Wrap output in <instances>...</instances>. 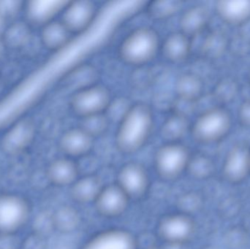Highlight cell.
Wrapping results in <instances>:
<instances>
[{"label":"cell","instance_id":"cell-1","mask_svg":"<svg viewBox=\"0 0 250 249\" xmlns=\"http://www.w3.org/2000/svg\"><path fill=\"white\" fill-rule=\"evenodd\" d=\"M154 127L152 108L144 102L132 103L117 124L114 137L116 148L125 155L138 153L151 138Z\"/></svg>","mask_w":250,"mask_h":249},{"label":"cell","instance_id":"cell-2","mask_svg":"<svg viewBox=\"0 0 250 249\" xmlns=\"http://www.w3.org/2000/svg\"><path fill=\"white\" fill-rule=\"evenodd\" d=\"M161 39L154 28L140 26L129 32L118 47L119 58L134 68L146 67L160 54Z\"/></svg>","mask_w":250,"mask_h":249},{"label":"cell","instance_id":"cell-3","mask_svg":"<svg viewBox=\"0 0 250 249\" xmlns=\"http://www.w3.org/2000/svg\"><path fill=\"white\" fill-rule=\"evenodd\" d=\"M233 127V117L224 107L217 106L203 111L191 124L190 133L194 141L211 145L224 140Z\"/></svg>","mask_w":250,"mask_h":249},{"label":"cell","instance_id":"cell-4","mask_svg":"<svg viewBox=\"0 0 250 249\" xmlns=\"http://www.w3.org/2000/svg\"><path fill=\"white\" fill-rule=\"evenodd\" d=\"M191 156L189 149L181 142L166 143L154 154L156 173L164 181H175L187 172Z\"/></svg>","mask_w":250,"mask_h":249},{"label":"cell","instance_id":"cell-5","mask_svg":"<svg viewBox=\"0 0 250 249\" xmlns=\"http://www.w3.org/2000/svg\"><path fill=\"white\" fill-rule=\"evenodd\" d=\"M32 206L17 193H0V235H16L32 216Z\"/></svg>","mask_w":250,"mask_h":249},{"label":"cell","instance_id":"cell-6","mask_svg":"<svg viewBox=\"0 0 250 249\" xmlns=\"http://www.w3.org/2000/svg\"><path fill=\"white\" fill-rule=\"evenodd\" d=\"M112 99L106 86L96 83L73 92L70 99V108L82 119L105 114Z\"/></svg>","mask_w":250,"mask_h":249},{"label":"cell","instance_id":"cell-7","mask_svg":"<svg viewBox=\"0 0 250 249\" xmlns=\"http://www.w3.org/2000/svg\"><path fill=\"white\" fill-rule=\"evenodd\" d=\"M157 231L165 244L187 245L195 234V222L191 216L177 211L161 218Z\"/></svg>","mask_w":250,"mask_h":249},{"label":"cell","instance_id":"cell-8","mask_svg":"<svg viewBox=\"0 0 250 249\" xmlns=\"http://www.w3.org/2000/svg\"><path fill=\"white\" fill-rule=\"evenodd\" d=\"M116 184L130 200H141L147 195L151 188V180L146 169L138 162L123 165L117 173Z\"/></svg>","mask_w":250,"mask_h":249},{"label":"cell","instance_id":"cell-9","mask_svg":"<svg viewBox=\"0 0 250 249\" xmlns=\"http://www.w3.org/2000/svg\"><path fill=\"white\" fill-rule=\"evenodd\" d=\"M96 13V7L92 1H68L62 12L61 21L72 35H81L90 27Z\"/></svg>","mask_w":250,"mask_h":249},{"label":"cell","instance_id":"cell-10","mask_svg":"<svg viewBox=\"0 0 250 249\" xmlns=\"http://www.w3.org/2000/svg\"><path fill=\"white\" fill-rule=\"evenodd\" d=\"M129 202L130 199L117 184H110L104 186L94 206L101 217L117 219L126 213Z\"/></svg>","mask_w":250,"mask_h":249},{"label":"cell","instance_id":"cell-11","mask_svg":"<svg viewBox=\"0 0 250 249\" xmlns=\"http://www.w3.org/2000/svg\"><path fill=\"white\" fill-rule=\"evenodd\" d=\"M136 237L125 229L111 228L95 234L80 249H138Z\"/></svg>","mask_w":250,"mask_h":249},{"label":"cell","instance_id":"cell-12","mask_svg":"<svg viewBox=\"0 0 250 249\" xmlns=\"http://www.w3.org/2000/svg\"><path fill=\"white\" fill-rule=\"evenodd\" d=\"M35 136V127L30 120L16 123L4 134L1 141V149L4 153L16 156L23 153L32 144Z\"/></svg>","mask_w":250,"mask_h":249},{"label":"cell","instance_id":"cell-13","mask_svg":"<svg viewBox=\"0 0 250 249\" xmlns=\"http://www.w3.org/2000/svg\"><path fill=\"white\" fill-rule=\"evenodd\" d=\"M95 138L78 127L63 133L59 141L60 151L66 157L81 159L88 156L95 146Z\"/></svg>","mask_w":250,"mask_h":249},{"label":"cell","instance_id":"cell-14","mask_svg":"<svg viewBox=\"0 0 250 249\" xmlns=\"http://www.w3.org/2000/svg\"><path fill=\"white\" fill-rule=\"evenodd\" d=\"M80 177L79 165L74 159L61 157L54 159L45 170V178L56 187H71Z\"/></svg>","mask_w":250,"mask_h":249},{"label":"cell","instance_id":"cell-15","mask_svg":"<svg viewBox=\"0 0 250 249\" xmlns=\"http://www.w3.org/2000/svg\"><path fill=\"white\" fill-rule=\"evenodd\" d=\"M192 47L191 38L180 31L173 32L162 40L160 54L168 62L179 64L190 57Z\"/></svg>","mask_w":250,"mask_h":249},{"label":"cell","instance_id":"cell-16","mask_svg":"<svg viewBox=\"0 0 250 249\" xmlns=\"http://www.w3.org/2000/svg\"><path fill=\"white\" fill-rule=\"evenodd\" d=\"M250 149L244 146H234L230 149L223 163V173L229 181H243L250 173Z\"/></svg>","mask_w":250,"mask_h":249},{"label":"cell","instance_id":"cell-17","mask_svg":"<svg viewBox=\"0 0 250 249\" xmlns=\"http://www.w3.org/2000/svg\"><path fill=\"white\" fill-rule=\"evenodd\" d=\"M215 12L222 22L240 26L250 20V0H225L215 4Z\"/></svg>","mask_w":250,"mask_h":249},{"label":"cell","instance_id":"cell-18","mask_svg":"<svg viewBox=\"0 0 250 249\" xmlns=\"http://www.w3.org/2000/svg\"><path fill=\"white\" fill-rule=\"evenodd\" d=\"M210 13L204 6L194 5L181 15L179 30L192 39L205 32L210 23Z\"/></svg>","mask_w":250,"mask_h":249},{"label":"cell","instance_id":"cell-19","mask_svg":"<svg viewBox=\"0 0 250 249\" xmlns=\"http://www.w3.org/2000/svg\"><path fill=\"white\" fill-rule=\"evenodd\" d=\"M104 187L100 177L95 174H87L79 177L70 187V196L77 204H94Z\"/></svg>","mask_w":250,"mask_h":249},{"label":"cell","instance_id":"cell-20","mask_svg":"<svg viewBox=\"0 0 250 249\" xmlns=\"http://www.w3.org/2000/svg\"><path fill=\"white\" fill-rule=\"evenodd\" d=\"M176 99L182 102L192 103L202 96L204 83L202 78L194 73H185L176 77L173 86Z\"/></svg>","mask_w":250,"mask_h":249},{"label":"cell","instance_id":"cell-21","mask_svg":"<svg viewBox=\"0 0 250 249\" xmlns=\"http://www.w3.org/2000/svg\"><path fill=\"white\" fill-rule=\"evenodd\" d=\"M68 1H32L28 2L26 13L28 20L33 24L45 26L62 13Z\"/></svg>","mask_w":250,"mask_h":249},{"label":"cell","instance_id":"cell-22","mask_svg":"<svg viewBox=\"0 0 250 249\" xmlns=\"http://www.w3.org/2000/svg\"><path fill=\"white\" fill-rule=\"evenodd\" d=\"M71 36V33L61 20H53L42 26L41 39L47 49L56 51L66 46L70 42Z\"/></svg>","mask_w":250,"mask_h":249},{"label":"cell","instance_id":"cell-23","mask_svg":"<svg viewBox=\"0 0 250 249\" xmlns=\"http://www.w3.org/2000/svg\"><path fill=\"white\" fill-rule=\"evenodd\" d=\"M54 230L62 235H70L76 232L81 224L82 216L76 208L64 205L52 212Z\"/></svg>","mask_w":250,"mask_h":249},{"label":"cell","instance_id":"cell-24","mask_svg":"<svg viewBox=\"0 0 250 249\" xmlns=\"http://www.w3.org/2000/svg\"><path fill=\"white\" fill-rule=\"evenodd\" d=\"M190 122L187 115L178 111H173L162 124L160 134L167 143L180 142L189 133Z\"/></svg>","mask_w":250,"mask_h":249},{"label":"cell","instance_id":"cell-25","mask_svg":"<svg viewBox=\"0 0 250 249\" xmlns=\"http://www.w3.org/2000/svg\"><path fill=\"white\" fill-rule=\"evenodd\" d=\"M1 39L5 48L21 49L27 45L32 39L30 26L25 22H15L4 30Z\"/></svg>","mask_w":250,"mask_h":249},{"label":"cell","instance_id":"cell-26","mask_svg":"<svg viewBox=\"0 0 250 249\" xmlns=\"http://www.w3.org/2000/svg\"><path fill=\"white\" fill-rule=\"evenodd\" d=\"M181 2L175 0H157L148 3L146 13L154 21H165L173 18L180 10Z\"/></svg>","mask_w":250,"mask_h":249},{"label":"cell","instance_id":"cell-27","mask_svg":"<svg viewBox=\"0 0 250 249\" xmlns=\"http://www.w3.org/2000/svg\"><path fill=\"white\" fill-rule=\"evenodd\" d=\"M111 124L105 114H103L82 118L79 127L96 139L106 134Z\"/></svg>","mask_w":250,"mask_h":249},{"label":"cell","instance_id":"cell-28","mask_svg":"<svg viewBox=\"0 0 250 249\" xmlns=\"http://www.w3.org/2000/svg\"><path fill=\"white\" fill-rule=\"evenodd\" d=\"M97 77L98 73L93 66L89 64L79 66L71 74L74 92L87 86L96 84Z\"/></svg>","mask_w":250,"mask_h":249},{"label":"cell","instance_id":"cell-29","mask_svg":"<svg viewBox=\"0 0 250 249\" xmlns=\"http://www.w3.org/2000/svg\"><path fill=\"white\" fill-rule=\"evenodd\" d=\"M32 232L45 238H48L55 232L53 223L52 212L41 211L37 213L32 220Z\"/></svg>","mask_w":250,"mask_h":249},{"label":"cell","instance_id":"cell-30","mask_svg":"<svg viewBox=\"0 0 250 249\" xmlns=\"http://www.w3.org/2000/svg\"><path fill=\"white\" fill-rule=\"evenodd\" d=\"M212 168L211 159L204 154L192 155L187 172L197 178H205Z\"/></svg>","mask_w":250,"mask_h":249},{"label":"cell","instance_id":"cell-31","mask_svg":"<svg viewBox=\"0 0 250 249\" xmlns=\"http://www.w3.org/2000/svg\"><path fill=\"white\" fill-rule=\"evenodd\" d=\"M132 105V103H130L126 98H113L105 112V115L111 123L116 122L118 124L119 121L123 118Z\"/></svg>","mask_w":250,"mask_h":249},{"label":"cell","instance_id":"cell-32","mask_svg":"<svg viewBox=\"0 0 250 249\" xmlns=\"http://www.w3.org/2000/svg\"><path fill=\"white\" fill-rule=\"evenodd\" d=\"M237 89V86L233 80H223L214 89V95L217 100L220 99L222 102H229L234 99Z\"/></svg>","mask_w":250,"mask_h":249},{"label":"cell","instance_id":"cell-33","mask_svg":"<svg viewBox=\"0 0 250 249\" xmlns=\"http://www.w3.org/2000/svg\"><path fill=\"white\" fill-rule=\"evenodd\" d=\"M46 238L31 232L20 244L19 249H46Z\"/></svg>","mask_w":250,"mask_h":249},{"label":"cell","instance_id":"cell-34","mask_svg":"<svg viewBox=\"0 0 250 249\" xmlns=\"http://www.w3.org/2000/svg\"><path fill=\"white\" fill-rule=\"evenodd\" d=\"M135 72L132 76L131 82L133 83L134 86L138 89H143L146 87L147 85L149 84V82L152 80V75L149 72L146 71L145 67H139L135 69Z\"/></svg>","mask_w":250,"mask_h":249},{"label":"cell","instance_id":"cell-35","mask_svg":"<svg viewBox=\"0 0 250 249\" xmlns=\"http://www.w3.org/2000/svg\"><path fill=\"white\" fill-rule=\"evenodd\" d=\"M21 8V2L16 1H0V19L1 20L14 17Z\"/></svg>","mask_w":250,"mask_h":249},{"label":"cell","instance_id":"cell-36","mask_svg":"<svg viewBox=\"0 0 250 249\" xmlns=\"http://www.w3.org/2000/svg\"><path fill=\"white\" fill-rule=\"evenodd\" d=\"M236 118L242 127L250 129V99L241 104L237 110Z\"/></svg>","mask_w":250,"mask_h":249},{"label":"cell","instance_id":"cell-37","mask_svg":"<svg viewBox=\"0 0 250 249\" xmlns=\"http://www.w3.org/2000/svg\"><path fill=\"white\" fill-rule=\"evenodd\" d=\"M20 244L16 235H0V249H19Z\"/></svg>","mask_w":250,"mask_h":249},{"label":"cell","instance_id":"cell-38","mask_svg":"<svg viewBox=\"0 0 250 249\" xmlns=\"http://www.w3.org/2000/svg\"><path fill=\"white\" fill-rule=\"evenodd\" d=\"M4 48H5V46H4V43H3L2 39H1V37H0V58L2 57Z\"/></svg>","mask_w":250,"mask_h":249},{"label":"cell","instance_id":"cell-39","mask_svg":"<svg viewBox=\"0 0 250 249\" xmlns=\"http://www.w3.org/2000/svg\"><path fill=\"white\" fill-rule=\"evenodd\" d=\"M144 249H163V248H160V247H154V246H151V247H147V248Z\"/></svg>","mask_w":250,"mask_h":249},{"label":"cell","instance_id":"cell-40","mask_svg":"<svg viewBox=\"0 0 250 249\" xmlns=\"http://www.w3.org/2000/svg\"><path fill=\"white\" fill-rule=\"evenodd\" d=\"M3 89V82L1 81V80H0V93H1V91H2Z\"/></svg>","mask_w":250,"mask_h":249},{"label":"cell","instance_id":"cell-41","mask_svg":"<svg viewBox=\"0 0 250 249\" xmlns=\"http://www.w3.org/2000/svg\"></svg>","mask_w":250,"mask_h":249},{"label":"cell","instance_id":"cell-42","mask_svg":"<svg viewBox=\"0 0 250 249\" xmlns=\"http://www.w3.org/2000/svg\"><path fill=\"white\" fill-rule=\"evenodd\" d=\"M0 20H1V19H0Z\"/></svg>","mask_w":250,"mask_h":249}]
</instances>
